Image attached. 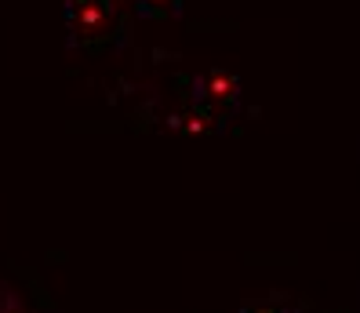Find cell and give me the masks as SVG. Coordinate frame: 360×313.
I'll return each instance as SVG.
<instances>
[{"mask_svg": "<svg viewBox=\"0 0 360 313\" xmlns=\"http://www.w3.org/2000/svg\"><path fill=\"white\" fill-rule=\"evenodd\" d=\"M131 8L146 18H179L182 0H131Z\"/></svg>", "mask_w": 360, "mask_h": 313, "instance_id": "3", "label": "cell"}, {"mask_svg": "<svg viewBox=\"0 0 360 313\" xmlns=\"http://www.w3.org/2000/svg\"><path fill=\"white\" fill-rule=\"evenodd\" d=\"M189 98H193V106L204 120H222L229 117L233 110H237L240 102V91H237V80L226 77V73H204L193 80V91H189Z\"/></svg>", "mask_w": 360, "mask_h": 313, "instance_id": "2", "label": "cell"}, {"mask_svg": "<svg viewBox=\"0 0 360 313\" xmlns=\"http://www.w3.org/2000/svg\"><path fill=\"white\" fill-rule=\"evenodd\" d=\"M128 0H66V30L77 51H110L128 33Z\"/></svg>", "mask_w": 360, "mask_h": 313, "instance_id": "1", "label": "cell"}]
</instances>
